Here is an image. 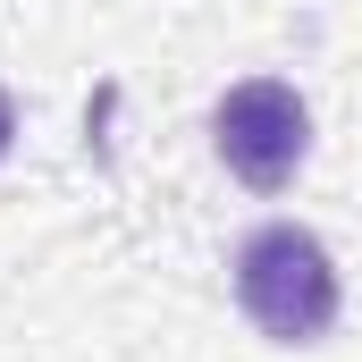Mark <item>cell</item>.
Returning a JSON list of instances; mask_svg holds the SVG:
<instances>
[{"label":"cell","instance_id":"cell-3","mask_svg":"<svg viewBox=\"0 0 362 362\" xmlns=\"http://www.w3.org/2000/svg\"><path fill=\"white\" fill-rule=\"evenodd\" d=\"M8 144H17V101L0 93V160H8Z\"/></svg>","mask_w":362,"mask_h":362},{"label":"cell","instance_id":"cell-2","mask_svg":"<svg viewBox=\"0 0 362 362\" xmlns=\"http://www.w3.org/2000/svg\"><path fill=\"white\" fill-rule=\"evenodd\" d=\"M211 144H219V160L253 185V194H278V185L303 169V152H312V110H303V93L278 85V76H245V85L219 93Z\"/></svg>","mask_w":362,"mask_h":362},{"label":"cell","instance_id":"cell-1","mask_svg":"<svg viewBox=\"0 0 362 362\" xmlns=\"http://www.w3.org/2000/svg\"><path fill=\"white\" fill-rule=\"evenodd\" d=\"M236 303H245V320L262 337H278V346L329 337V320H337V262H329V245L312 228H295V219L253 228L236 245Z\"/></svg>","mask_w":362,"mask_h":362}]
</instances>
